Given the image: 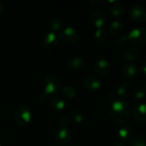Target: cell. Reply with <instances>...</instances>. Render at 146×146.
<instances>
[{
    "label": "cell",
    "instance_id": "6da1fadb",
    "mask_svg": "<svg viewBox=\"0 0 146 146\" xmlns=\"http://www.w3.org/2000/svg\"><path fill=\"white\" fill-rule=\"evenodd\" d=\"M130 105L127 102L115 99L110 104V115L112 120L118 125L125 124L130 117Z\"/></svg>",
    "mask_w": 146,
    "mask_h": 146
},
{
    "label": "cell",
    "instance_id": "7a4b0ae2",
    "mask_svg": "<svg viewBox=\"0 0 146 146\" xmlns=\"http://www.w3.org/2000/svg\"><path fill=\"white\" fill-rule=\"evenodd\" d=\"M60 87V82L58 79L54 75H48L44 81V92L38 97V101L42 103L45 100V98L49 94H55L58 92Z\"/></svg>",
    "mask_w": 146,
    "mask_h": 146
},
{
    "label": "cell",
    "instance_id": "3957f363",
    "mask_svg": "<svg viewBox=\"0 0 146 146\" xmlns=\"http://www.w3.org/2000/svg\"><path fill=\"white\" fill-rule=\"evenodd\" d=\"M31 120V111L24 105L17 107L15 111V121L17 125L23 127L29 123Z\"/></svg>",
    "mask_w": 146,
    "mask_h": 146
},
{
    "label": "cell",
    "instance_id": "277c9868",
    "mask_svg": "<svg viewBox=\"0 0 146 146\" xmlns=\"http://www.w3.org/2000/svg\"><path fill=\"white\" fill-rule=\"evenodd\" d=\"M133 44L144 46L146 43V31L142 27H136L130 31L127 37Z\"/></svg>",
    "mask_w": 146,
    "mask_h": 146
},
{
    "label": "cell",
    "instance_id": "5b68a950",
    "mask_svg": "<svg viewBox=\"0 0 146 146\" xmlns=\"http://www.w3.org/2000/svg\"><path fill=\"white\" fill-rule=\"evenodd\" d=\"M61 38L67 44L75 43L79 38L78 31L73 27H66L61 33Z\"/></svg>",
    "mask_w": 146,
    "mask_h": 146
},
{
    "label": "cell",
    "instance_id": "8992f818",
    "mask_svg": "<svg viewBox=\"0 0 146 146\" xmlns=\"http://www.w3.org/2000/svg\"><path fill=\"white\" fill-rule=\"evenodd\" d=\"M130 17L138 22H145L146 21V11L144 7L139 4H134L131 7L129 11Z\"/></svg>",
    "mask_w": 146,
    "mask_h": 146
},
{
    "label": "cell",
    "instance_id": "52a82bcc",
    "mask_svg": "<svg viewBox=\"0 0 146 146\" xmlns=\"http://www.w3.org/2000/svg\"><path fill=\"white\" fill-rule=\"evenodd\" d=\"M40 42L42 46H44L46 49H51L54 48L58 44V37L54 33H45L42 35L40 38Z\"/></svg>",
    "mask_w": 146,
    "mask_h": 146
},
{
    "label": "cell",
    "instance_id": "ba28073f",
    "mask_svg": "<svg viewBox=\"0 0 146 146\" xmlns=\"http://www.w3.org/2000/svg\"><path fill=\"white\" fill-rule=\"evenodd\" d=\"M56 142L61 145H67L71 139V133L66 127H60L55 132Z\"/></svg>",
    "mask_w": 146,
    "mask_h": 146
},
{
    "label": "cell",
    "instance_id": "9c48e42d",
    "mask_svg": "<svg viewBox=\"0 0 146 146\" xmlns=\"http://www.w3.org/2000/svg\"><path fill=\"white\" fill-rule=\"evenodd\" d=\"M111 69V63L106 58H101L98 60L94 65V71L99 75L107 74Z\"/></svg>",
    "mask_w": 146,
    "mask_h": 146
},
{
    "label": "cell",
    "instance_id": "30bf717a",
    "mask_svg": "<svg viewBox=\"0 0 146 146\" xmlns=\"http://www.w3.org/2000/svg\"><path fill=\"white\" fill-rule=\"evenodd\" d=\"M146 106L144 103H138L133 109V118L140 123H145L146 121Z\"/></svg>",
    "mask_w": 146,
    "mask_h": 146
},
{
    "label": "cell",
    "instance_id": "8fae6325",
    "mask_svg": "<svg viewBox=\"0 0 146 146\" xmlns=\"http://www.w3.org/2000/svg\"><path fill=\"white\" fill-rule=\"evenodd\" d=\"M91 21L98 29H101L107 21V16L101 10H94L91 15Z\"/></svg>",
    "mask_w": 146,
    "mask_h": 146
},
{
    "label": "cell",
    "instance_id": "7c38bea8",
    "mask_svg": "<svg viewBox=\"0 0 146 146\" xmlns=\"http://www.w3.org/2000/svg\"><path fill=\"white\" fill-rule=\"evenodd\" d=\"M84 86L89 91H97L101 88L102 82L101 80L95 75H89L86 77L83 83Z\"/></svg>",
    "mask_w": 146,
    "mask_h": 146
},
{
    "label": "cell",
    "instance_id": "4fadbf2b",
    "mask_svg": "<svg viewBox=\"0 0 146 146\" xmlns=\"http://www.w3.org/2000/svg\"><path fill=\"white\" fill-rule=\"evenodd\" d=\"M68 66L73 71H80L85 68L86 61L81 56H74L68 60Z\"/></svg>",
    "mask_w": 146,
    "mask_h": 146
},
{
    "label": "cell",
    "instance_id": "5bb4252c",
    "mask_svg": "<svg viewBox=\"0 0 146 146\" xmlns=\"http://www.w3.org/2000/svg\"><path fill=\"white\" fill-rule=\"evenodd\" d=\"M137 74V68L131 62L125 63L122 67V74L127 79H133Z\"/></svg>",
    "mask_w": 146,
    "mask_h": 146
},
{
    "label": "cell",
    "instance_id": "9a60e30c",
    "mask_svg": "<svg viewBox=\"0 0 146 146\" xmlns=\"http://www.w3.org/2000/svg\"><path fill=\"white\" fill-rule=\"evenodd\" d=\"M132 92V86L128 83H123L121 84L116 91V95L117 97L123 100L124 98L129 97V95Z\"/></svg>",
    "mask_w": 146,
    "mask_h": 146
},
{
    "label": "cell",
    "instance_id": "2e32d148",
    "mask_svg": "<svg viewBox=\"0 0 146 146\" xmlns=\"http://www.w3.org/2000/svg\"><path fill=\"white\" fill-rule=\"evenodd\" d=\"M139 56H140V50L137 48H134V47L128 48L124 52V57L128 62H132V61L136 60Z\"/></svg>",
    "mask_w": 146,
    "mask_h": 146
},
{
    "label": "cell",
    "instance_id": "e0dca14e",
    "mask_svg": "<svg viewBox=\"0 0 146 146\" xmlns=\"http://www.w3.org/2000/svg\"><path fill=\"white\" fill-rule=\"evenodd\" d=\"M50 106L56 110H62L65 108V101L58 96H52L50 101Z\"/></svg>",
    "mask_w": 146,
    "mask_h": 146
},
{
    "label": "cell",
    "instance_id": "ac0fdd59",
    "mask_svg": "<svg viewBox=\"0 0 146 146\" xmlns=\"http://www.w3.org/2000/svg\"><path fill=\"white\" fill-rule=\"evenodd\" d=\"M123 28V24L119 20H115L109 24L108 31L111 34H118Z\"/></svg>",
    "mask_w": 146,
    "mask_h": 146
},
{
    "label": "cell",
    "instance_id": "d6986e66",
    "mask_svg": "<svg viewBox=\"0 0 146 146\" xmlns=\"http://www.w3.org/2000/svg\"><path fill=\"white\" fill-rule=\"evenodd\" d=\"M124 11H125V6L123 3H121L120 2H116L110 8V13L115 17H118V16L122 15Z\"/></svg>",
    "mask_w": 146,
    "mask_h": 146
},
{
    "label": "cell",
    "instance_id": "ffe728a7",
    "mask_svg": "<svg viewBox=\"0 0 146 146\" xmlns=\"http://www.w3.org/2000/svg\"><path fill=\"white\" fill-rule=\"evenodd\" d=\"M118 136L121 140H127L132 137V129L128 126L121 127L118 131Z\"/></svg>",
    "mask_w": 146,
    "mask_h": 146
},
{
    "label": "cell",
    "instance_id": "44dd1931",
    "mask_svg": "<svg viewBox=\"0 0 146 146\" xmlns=\"http://www.w3.org/2000/svg\"><path fill=\"white\" fill-rule=\"evenodd\" d=\"M130 146H145V139L143 135L136 134L130 139Z\"/></svg>",
    "mask_w": 146,
    "mask_h": 146
},
{
    "label": "cell",
    "instance_id": "7402d4cb",
    "mask_svg": "<svg viewBox=\"0 0 146 146\" xmlns=\"http://www.w3.org/2000/svg\"><path fill=\"white\" fill-rule=\"evenodd\" d=\"M69 117L75 122V123H80L84 121L85 115L77 110H73L69 112Z\"/></svg>",
    "mask_w": 146,
    "mask_h": 146
},
{
    "label": "cell",
    "instance_id": "603a6c76",
    "mask_svg": "<svg viewBox=\"0 0 146 146\" xmlns=\"http://www.w3.org/2000/svg\"><path fill=\"white\" fill-rule=\"evenodd\" d=\"M62 92L67 98H74L76 95V90L74 86H66L62 89Z\"/></svg>",
    "mask_w": 146,
    "mask_h": 146
},
{
    "label": "cell",
    "instance_id": "cb8c5ba5",
    "mask_svg": "<svg viewBox=\"0 0 146 146\" xmlns=\"http://www.w3.org/2000/svg\"><path fill=\"white\" fill-rule=\"evenodd\" d=\"M62 25V21L59 17L53 18L50 22V27L52 31H57L58 29H60Z\"/></svg>",
    "mask_w": 146,
    "mask_h": 146
},
{
    "label": "cell",
    "instance_id": "d4e9b609",
    "mask_svg": "<svg viewBox=\"0 0 146 146\" xmlns=\"http://www.w3.org/2000/svg\"><path fill=\"white\" fill-rule=\"evenodd\" d=\"M95 37L98 39V41L99 42H104L107 39V34L106 32L104 29H98L95 33Z\"/></svg>",
    "mask_w": 146,
    "mask_h": 146
},
{
    "label": "cell",
    "instance_id": "484cf974",
    "mask_svg": "<svg viewBox=\"0 0 146 146\" xmlns=\"http://www.w3.org/2000/svg\"><path fill=\"white\" fill-rule=\"evenodd\" d=\"M145 90L143 86H138L134 90V98L136 100H140L145 97Z\"/></svg>",
    "mask_w": 146,
    "mask_h": 146
},
{
    "label": "cell",
    "instance_id": "4316f807",
    "mask_svg": "<svg viewBox=\"0 0 146 146\" xmlns=\"http://www.w3.org/2000/svg\"><path fill=\"white\" fill-rule=\"evenodd\" d=\"M127 38L126 36H121V37H120L118 39H116L117 44H121V45L125 44L127 43Z\"/></svg>",
    "mask_w": 146,
    "mask_h": 146
},
{
    "label": "cell",
    "instance_id": "83f0119b",
    "mask_svg": "<svg viewBox=\"0 0 146 146\" xmlns=\"http://www.w3.org/2000/svg\"><path fill=\"white\" fill-rule=\"evenodd\" d=\"M68 123V121L67 118H62L60 121V124H61L62 127H65V126H67Z\"/></svg>",
    "mask_w": 146,
    "mask_h": 146
},
{
    "label": "cell",
    "instance_id": "f1b7e54d",
    "mask_svg": "<svg viewBox=\"0 0 146 146\" xmlns=\"http://www.w3.org/2000/svg\"><path fill=\"white\" fill-rule=\"evenodd\" d=\"M92 4H98V5H101V4H103L104 3V1H102V0H95V1H92V2H90Z\"/></svg>",
    "mask_w": 146,
    "mask_h": 146
},
{
    "label": "cell",
    "instance_id": "f546056e",
    "mask_svg": "<svg viewBox=\"0 0 146 146\" xmlns=\"http://www.w3.org/2000/svg\"><path fill=\"white\" fill-rule=\"evenodd\" d=\"M145 68H146L145 63H144V64H143V66H142V68H141V69L143 70V74H145Z\"/></svg>",
    "mask_w": 146,
    "mask_h": 146
},
{
    "label": "cell",
    "instance_id": "4dcf8cb0",
    "mask_svg": "<svg viewBox=\"0 0 146 146\" xmlns=\"http://www.w3.org/2000/svg\"><path fill=\"white\" fill-rule=\"evenodd\" d=\"M113 146H126L125 145H123V144H121V143H115V145Z\"/></svg>",
    "mask_w": 146,
    "mask_h": 146
},
{
    "label": "cell",
    "instance_id": "1f68e13d",
    "mask_svg": "<svg viewBox=\"0 0 146 146\" xmlns=\"http://www.w3.org/2000/svg\"><path fill=\"white\" fill-rule=\"evenodd\" d=\"M3 10V5H2V3H0V15L2 14Z\"/></svg>",
    "mask_w": 146,
    "mask_h": 146
},
{
    "label": "cell",
    "instance_id": "d6a6232c",
    "mask_svg": "<svg viewBox=\"0 0 146 146\" xmlns=\"http://www.w3.org/2000/svg\"><path fill=\"white\" fill-rule=\"evenodd\" d=\"M0 146H1V145H0Z\"/></svg>",
    "mask_w": 146,
    "mask_h": 146
}]
</instances>
